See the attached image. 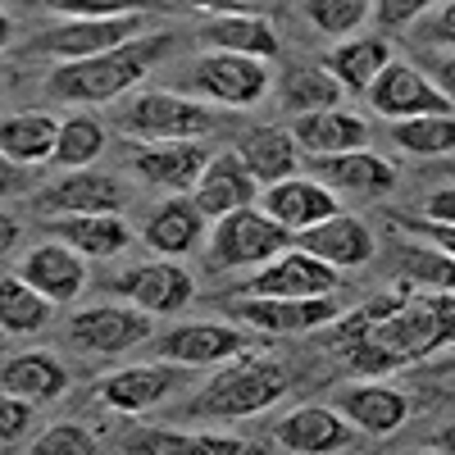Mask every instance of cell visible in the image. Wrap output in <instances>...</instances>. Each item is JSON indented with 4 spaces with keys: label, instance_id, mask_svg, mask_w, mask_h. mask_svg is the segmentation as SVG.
Returning <instances> with one entry per match:
<instances>
[{
    "label": "cell",
    "instance_id": "obj_1",
    "mask_svg": "<svg viewBox=\"0 0 455 455\" xmlns=\"http://www.w3.org/2000/svg\"><path fill=\"white\" fill-rule=\"evenodd\" d=\"M323 341L355 373H392L419 364L455 341V291L401 283L396 291H383L351 310L323 332Z\"/></svg>",
    "mask_w": 455,
    "mask_h": 455
},
{
    "label": "cell",
    "instance_id": "obj_2",
    "mask_svg": "<svg viewBox=\"0 0 455 455\" xmlns=\"http://www.w3.org/2000/svg\"><path fill=\"white\" fill-rule=\"evenodd\" d=\"M169 51V36L156 32V36H137V42L119 46V51H105L96 60H73V64H60L51 78H46V92L55 100H68V105H100V100H114L124 96L128 87H137L150 64Z\"/></svg>",
    "mask_w": 455,
    "mask_h": 455
},
{
    "label": "cell",
    "instance_id": "obj_3",
    "mask_svg": "<svg viewBox=\"0 0 455 455\" xmlns=\"http://www.w3.org/2000/svg\"><path fill=\"white\" fill-rule=\"evenodd\" d=\"M287 387H291V378L278 360L246 351L237 360L219 364V373L196 392L192 414H201V419H251V414L283 401Z\"/></svg>",
    "mask_w": 455,
    "mask_h": 455
},
{
    "label": "cell",
    "instance_id": "obj_4",
    "mask_svg": "<svg viewBox=\"0 0 455 455\" xmlns=\"http://www.w3.org/2000/svg\"><path fill=\"white\" fill-rule=\"evenodd\" d=\"M210 128L214 109L173 92H146L124 109V132L137 141H201Z\"/></svg>",
    "mask_w": 455,
    "mask_h": 455
},
{
    "label": "cell",
    "instance_id": "obj_5",
    "mask_svg": "<svg viewBox=\"0 0 455 455\" xmlns=\"http://www.w3.org/2000/svg\"><path fill=\"white\" fill-rule=\"evenodd\" d=\"M296 233L283 228L278 219H269L259 205L237 210L214 223V259L223 269H242V264H269L283 251H291Z\"/></svg>",
    "mask_w": 455,
    "mask_h": 455
},
{
    "label": "cell",
    "instance_id": "obj_6",
    "mask_svg": "<svg viewBox=\"0 0 455 455\" xmlns=\"http://www.w3.org/2000/svg\"><path fill=\"white\" fill-rule=\"evenodd\" d=\"M141 36V14H114V19H64L32 36V51L55 55L60 64L96 60L105 51H119Z\"/></svg>",
    "mask_w": 455,
    "mask_h": 455
},
{
    "label": "cell",
    "instance_id": "obj_7",
    "mask_svg": "<svg viewBox=\"0 0 455 455\" xmlns=\"http://www.w3.org/2000/svg\"><path fill=\"white\" fill-rule=\"evenodd\" d=\"M192 92H201L214 105H255L269 92V68L264 60L233 55V51H210L192 68Z\"/></svg>",
    "mask_w": 455,
    "mask_h": 455
},
{
    "label": "cell",
    "instance_id": "obj_8",
    "mask_svg": "<svg viewBox=\"0 0 455 455\" xmlns=\"http://www.w3.org/2000/svg\"><path fill=\"white\" fill-rule=\"evenodd\" d=\"M341 283V269L315 259L310 251H283L242 287V296H283V300H306V296H332Z\"/></svg>",
    "mask_w": 455,
    "mask_h": 455
},
{
    "label": "cell",
    "instance_id": "obj_9",
    "mask_svg": "<svg viewBox=\"0 0 455 455\" xmlns=\"http://www.w3.org/2000/svg\"><path fill=\"white\" fill-rule=\"evenodd\" d=\"M341 315V300L332 296H306V300H283V296H242L233 300V319L259 328V332H315L328 328Z\"/></svg>",
    "mask_w": 455,
    "mask_h": 455
},
{
    "label": "cell",
    "instance_id": "obj_10",
    "mask_svg": "<svg viewBox=\"0 0 455 455\" xmlns=\"http://www.w3.org/2000/svg\"><path fill=\"white\" fill-rule=\"evenodd\" d=\"M68 337L73 347H83L92 355H124L150 337V315L137 306H92L83 315H73Z\"/></svg>",
    "mask_w": 455,
    "mask_h": 455
},
{
    "label": "cell",
    "instance_id": "obj_11",
    "mask_svg": "<svg viewBox=\"0 0 455 455\" xmlns=\"http://www.w3.org/2000/svg\"><path fill=\"white\" fill-rule=\"evenodd\" d=\"M369 105L378 114H387V119H424V114H451L455 105L442 96L437 83H428L419 68H410V64H387L383 68V78H378L369 87Z\"/></svg>",
    "mask_w": 455,
    "mask_h": 455
},
{
    "label": "cell",
    "instance_id": "obj_12",
    "mask_svg": "<svg viewBox=\"0 0 455 455\" xmlns=\"http://www.w3.org/2000/svg\"><path fill=\"white\" fill-rule=\"evenodd\" d=\"M128 201L124 182L114 173H87V169H73L68 178L51 182L46 192H36V210L64 219V214H119Z\"/></svg>",
    "mask_w": 455,
    "mask_h": 455
},
{
    "label": "cell",
    "instance_id": "obj_13",
    "mask_svg": "<svg viewBox=\"0 0 455 455\" xmlns=\"http://www.w3.org/2000/svg\"><path fill=\"white\" fill-rule=\"evenodd\" d=\"M296 246L310 251L323 264H332V269H360V264H369L373 251H378L369 223L355 219V214H332V219L306 228V233H296Z\"/></svg>",
    "mask_w": 455,
    "mask_h": 455
},
{
    "label": "cell",
    "instance_id": "obj_14",
    "mask_svg": "<svg viewBox=\"0 0 455 455\" xmlns=\"http://www.w3.org/2000/svg\"><path fill=\"white\" fill-rule=\"evenodd\" d=\"M259 210L269 219H278L283 228H291V233H306V228L341 214L337 196L328 192L319 178H283L274 187H264V192H259Z\"/></svg>",
    "mask_w": 455,
    "mask_h": 455
},
{
    "label": "cell",
    "instance_id": "obj_15",
    "mask_svg": "<svg viewBox=\"0 0 455 455\" xmlns=\"http://www.w3.org/2000/svg\"><path fill=\"white\" fill-rule=\"evenodd\" d=\"M355 424L347 419V414H337L328 405H300L296 414H287V419L278 424V446L296 451V455H337L347 451L355 442Z\"/></svg>",
    "mask_w": 455,
    "mask_h": 455
},
{
    "label": "cell",
    "instance_id": "obj_16",
    "mask_svg": "<svg viewBox=\"0 0 455 455\" xmlns=\"http://www.w3.org/2000/svg\"><path fill=\"white\" fill-rule=\"evenodd\" d=\"M156 347L173 364H228V360L246 355V337L237 328H228V323H210L205 319V323H178V328H169Z\"/></svg>",
    "mask_w": 455,
    "mask_h": 455
},
{
    "label": "cell",
    "instance_id": "obj_17",
    "mask_svg": "<svg viewBox=\"0 0 455 455\" xmlns=\"http://www.w3.org/2000/svg\"><path fill=\"white\" fill-rule=\"evenodd\" d=\"M210 169V150L201 141H146L137 150V173L164 192H196L201 173Z\"/></svg>",
    "mask_w": 455,
    "mask_h": 455
},
{
    "label": "cell",
    "instance_id": "obj_18",
    "mask_svg": "<svg viewBox=\"0 0 455 455\" xmlns=\"http://www.w3.org/2000/svg\"><path fill=\"white\" fill-rule=\"evenodd\" d=\"M114 287H119L124 300H132L146 315H173L192 300V274H187L182 264H137V269H128Z\"/></svg>",
    "mask_w": 455,
    "mask_h": 455
},
{
    "label": "cell",
    "instance_id": "obj_19",
    "mask_svg": "<svg viewBox=\"0 0 455 455\" xmlns=\"http://www.w3.org/2000/svg\"><path fill=\"white\" fill-rule=\"evenodd\" d=\"M255 196H259V182L251 178V169L242 164L237 150L233 156H214L196 182V192H192V201L205 210V219H228L237 210H251Z\"/></svg>",
    "mask_w": 455,
    "mask_h": 455
},
{
    "label": "cell",
    "instance_id": "obj_20",
    "mask_svg": "<svg viewBox=\"0 0 455 455\" xmlns=\"http://www.w3.org/2000/svg\"><path fill=\"white\" fill-rule=\"evenodd\" d=\"M19 278L32 283L46 300H73L87 287V264H83L78 251L64 246V242H42V246H32L23 255Z\"/></svg>",
    "mask_w": 455,
    "mask_h": 455
},
{
    "label": "cell",
    "instance_id": "obj_21",
    "mask_svg": "<svg viewBox=\"0 0 455 455\" xmlns=\"http://www.w3.org/2000/svg\"><path fill=\"white\" fill-rule=\"evenodd\" d=\"M315 178L328 187V192L383 196V192H392L396 169H392L383 156H373L369 146H360V150H347V156H323V160H315Z\"/></svg>",
    "mask_w": 455,
    "mask_h": 455
},
{
    "label": "cell",
    "instance_id": "obj_22",
    "mask_svg": "<svg viewBox=\"0 0 455 455\" xmlns=\"http://www.w3.org/2000/svg\"><path fill=\"white\" fill-rule=\"evenodd\" d=\"M291 137L300 150H310V160H323V156L360 150L369 141V124L351 109H319V114H296Z\"/></svg>",
    "mask_w": 455,
    "mask_h": 455
},
{
    "label": "cell",
    "instance_id": "obj_23",
    "mask_svg": "<svg viewBox=\"0 0 455 455\" xmlns=\"http://www.w3.org/2000/svg\"><path fill=\"white\" fill-rule=\"evenodd\" d=\"M337 410L347 414L360 433H373V437L396 433L410 419V401L396 387H383V383H355V387H347L341 401H337Z\"/></svg>",
    "mask_w": 455,
    "mask_h": 455
},
{
    "label": "cell",
    "instance_id": "obj_24",
    "mask_svg": "<svg viewBox=\"0 0 455 455\" xmlns=\"http://www.w3.org/2000/svg\"><path fill=\"white\" fill-rule=\"evenodd\" d=\"M201 233H205V210L196 201H187V196H173V201H164L156 214L146 219V233L141 237H146L150 251L178 259V255L201 246Z\"/></svg>",
    "mask_w": 455,
    "mask_h": 455
},
{
    "label": "cell",
    "instance_id": "obj_25",
    "mask_svg": "<svg viewBox=\"0 0 455 455\" xmlns=\"http://www.w3.org/2000/svg\"><path fill=\"white\" fill-rule=\"evenodd\" d=\"M173 392V369L169 364H132L119 369L100 383V401L109 410H124V414H141L150 405H160Z\"/></svg>",
    "mask_w": 455,
    "mask_h": 455
},
{
    "label": "cell",
    "instance_id": "obj_26",
    "mask_svg": "<svg viewBox=\"0 0 455 455\" xmlns=\"http://www.w3.org/2000/svg\"><path fill=\"white\" fill-rule=\"evenodd\" d=\"M296 137L287 132V128H251V132H242V141H237V156H242V164L251 169V178L255 182H264V187H274V182H283V178H296Z\"/></svg>",
    "mask_w": 455,
    "mask_h": 455
},
{
    "label": "cell",
    "instance_id": "obj_27",
    "mask_svg": "<svg viewBox=\"0 0 455 455\" xmlns=\"http://www.w3.org/2000/svg\"><path fill=\"white\" fill-rule=\"evenodd\" d=\"M201 42L214 51H233L251 60H274L278 55V32L264 14H219L201 28Z\"/></svg>",
    "mask_w": 455,
    "mask_h": 455
},
{
    "label": "cell",
    "instance_id": "obj_28",
    "mask_svg": "<svg viewBox=\"0 0 455 455\" xmlns=\"http://www.w3.org/2000/svg\"><path fill=\"white\" fill-rule=\"evenodd\" d=\"M51 228L60 233V242L73 246L83 259H109L132 242V228L119 214H64Z\"/></svg>",
    "mask_w": 455,
    "mask_h": 455
},
{
    "label": "cell",
    "instance_id": "obj_29",
    "mask_svg": "<svg viewBox=\"0 0 455 455\" xmlns=\"http://www.w3.org/2000/svg\"><path fill=\"white\" fill-rule=\"evenodd\" d=\"M0 387H5V396H23V401H32V405H42V401H55V396L68 387V373H64V364H60L55 355L28 351V355L5 360Z\"/></svg>",
    "mask_w": 455,
    "mask_h": 455
},
{
    "label": "cell",
    "instance_id": "obj_30",
    "mask_svg": "<svg viewBox=\"0 0 455 455\" xmlns=\"http://www.w3.org/2000/svg\"><path fill=\"white\" fill-rule=\"evenodd\" d=\"M60 128L51 114H10L0 124V150H5L10 164H42L55 160V146H60Z\"/></svg>",
    "mask_w": 455,
    "mask_h": 455
},
{
    "label": "cell",
    "instance_id": "obj_31",
    "mask_svg": "<svg viewBox=\"0 0 455 455\" xmlns=\"http://www.w3.org/2000/svg\"><path fill=\"white\" fill-rule=\"evenodd\" d=\"M392 64V46L383 42V36H355V42L347 46H337L332 60H328V73L341 83V87H351V92H364L383 78V68Z\"/></svg>",
    "mask_w": 455,
    "mask_h": 455
},
{
    "label": "cell",
    "instance_id": "obj_32",
    "mask_svg": "<svg viewBox=\"0 0 455 455\" xmlns=\"http://www.w3.org/2000/svg\"><path fill=\"white\" fill-rule=\"evenodd\" d=\"M137 455H255L242 437H219V433H169V428H146L132 437Z\"/></svg>",
    "mask_w": 455,
    "mask_h": 455
},
{
    "label": "cell",
    "instance_id": "obj_33",
    "mask_svg": "<svg viewBox=\"0 0 455 455\" xmlns=\"http://www.w3.org/2000/svg\"><path fill=\"white\" fill-rule=\"evenodd\" d=\"M341 87L328 68L319 64H296L287 78H283V100L291 105V114H319V109H337Z\"/></svg>",
    "mask_w": 455,
    "mask_h": 455
},
{
    "label": "cell",
    "instance_id": "obj_34",
    "mask_svg": "<svg viewBox=\"0 0 455 455\" xmlns=\"http://www.w3.org/2000/svg\"><path fill=\"white\" fill-rule=\"evenodd\" d=\"M46 319H51V300L32 283H23L19 274L0 278V328H5L10 337L14 332H36Z\"/></svg>",
    "mask_w": 455,
    "mask_h": 455
},
{
    "label": "cell",
    "instance_id": "obj_35",
    "mask_svg": "<svg viewBox=\"0 0 455 455\" xmlns=\"http://www.w3.org/2000/svg\"><path fill=\"white\" fill-rule=\"evenodd\" d=\"M396 146L410 156H451L455 150V114H424V119H401L392 128Z\"/></svg>",
    "mask_w": 455,
    "mask_h": 455
},
{
    "label": "cell",
    "instance_id": "obj_36",
    "mask_svg": "<svg viewBox=\"0 0 455 455\" xmlns=\"http://www.w3.org/2000/svg\"><path fill=\"white\" fill-rule=\"evenodd\" d=\"M105 150V128L96 119H87V114H78V119H68L60 128V146H55V160L64 169H87L96 156Z\"/></svg>",
    "mask_w": 455,
    "mask_h": 455
},
{
    "label": "cell",
    "instance_id": "obj_37",
    "mask_svg": "<svg viewBox=\"0 0 455 455\" xmlns=\"http://www.w3.org/2000/svg\"><path fill=\"white\" fill-rule=\"evenodd\" d=\"M401 278L410 287L451 291L455 287V259L442 251H424V246H401Z\"/></svg>",
    "mask_w": 455,
    "mask_h": 455
},
{
    "label": "cell",
    "instance_id": "obj_38",
    "mask_svg": "<svg viewBox=\"0 0 455 455\" xmlns=\"http://www.w3.org/2000/svg\"><path fill=\"white\" fill-rule=\"evenodd\" d=\"M373 10V0H306V14L328 36H351Z\"/></svg>",
    "mask_w": 455,
    "mask_h": 455
},
{
    "label": "cell",
    "instance_id": "obj_39",
    "mask_svg": "<svg viewBox=\"0 0 455 455\" xmlns=\"http://www.w3.org/2000/svg\"><path fill=\"white\" fill-rule=\"evenodd\" d=\"M28 455H100V446L83 424H51L28 446Z\"/></svg>",
    "mask_w": 455,
    "mask_h": 455
},
{
    "label": "cell",
    "instance_id": "obj_40",
    "mask_svg": "<svg viewBox=\"0 0 455 455\" xmlns=\"http://www.w3.org/2000/svg\"><path fill=\"white\" fill-rule=\"evenodd\" d=\"M46 10L64 19H114V14H141L146 0H46Z\"/></svg>",
    "mask_w": 455,
    "mask_h": 455
},
{
    "label": "cell",
    "instance_id": "obj_41",
    "mask_svg": "<svg viewBox=\"0 0 455 455\" xmlns=\"http://www.w3.org/2000/svg\"><path fill=\"white\" fill-rule=\"evenodd\" d=\"M428 10V0H373V14H378V23L383 28H410L414 19H419Z\"/></svg>",
    "mask_w": 455,
    "mask_h": 455
},
{
    "label": "cell",
    "instance_id": "obj_42",
    "mask_svg": "<svg viewBox=\"0 0 455 455\" xmlns=\"http://www.w3.org/2000/svg\"><path fill=\"white\" fill-rule=\"evenodd\" d=\"M28 414H32V401H23V396H5V401H0V437L14 442L28 428Z\"/></svg>",
    "mask_w": 455,
    "mask_h": 455
},
{
    "label": "cell",
    "instance_id": "obj_43",
    "mask_svg": "<svg viewBox=\"0 0 455 455\" xmlns=\"http://www.w3.org/2000/svg\"><path fill=\"white\" fill-rule=\"evenodd\" d=\"M414 228H419V233L442 251V255H451L455 259V223H442V219H428V223H414Z\"/></svg>",
    "mask_w": 455,
    "mask_h": 455
},
{
    "label": "cell",
    "instance_id": "obj_44",
    "mask_svg": "<svg viewBox=\"0 0 455 455\" xmlns=\"http://www.w3.org/2000/svg\"><path fill=\"white\" fill-rule=\"evenodd\" d=\"M178 5H196V10H219V14H251L264 0H178Z\"/></svg>",
    "mask_w": 455,
    "mask_h": 455
},
{
    "label": "cell",
    "instance_id": "obj_45",
    "mask_svg": "<svg viewBox=\"0 0 455 455\" xmlns=\"http://www.w3.org/2000/svg\"><path fill=\"white\" fill-rule=\"evenodd\" d=\"M428 219L455 223V187H437V192L428 196Z\"/></svg>",
    "mask_w": 455,
    "mask_h": 455
},
{
    "label": "cell",
    "instance_id": "obj_46",
    "mask_svg": "<svg viewBox=\"0 0 455 455\" xmlns=\"http://www.w3.org/2000/svg\"><path fill=\"white\" fill-rule=\"evenodd\" d=\"M433 36H437V42H446V46H455V0H446V5L437 10V19H433Z\"/></svg>",
    "mask_w": 455,
    "mask_h": 455
},
{
    "label": "cell",
    "instance_id": "obj_47",
    "mask_svg": "<svg viewBox=\"0 0 455 455\" xmlns=\"http://www.w3.org/2000/svg\"><path fill=\"white\" fill-rule=\"evenodd\" d=\"M433 83H437V87H442V96L455 105V55L437 64V78H433Z\"/></svg>",
    "mask_w": 455,
    "mask_h": 455
},
{
    "label": "cell",
    "instance_id": "obj_48",
    "mask_svg": "<svg viewBox=\"0 0 455 455\" xmlns=\"http://www.w3.org/2000/svg\"><path fill=\"white\" fill-rule=\"evenodd\" d=\"M433 446H437L442 455H455V424H446V428H437V437H433Z\"/></svg>",
    "mask_w": 455,
    "mask_h": 455
},
{
    "label": "cell",
    "instance_id": "obj_49",
    "mask_svg": "<svg viewBox=\"0 0 455 455\" xmlns=\"http://www.w3.org/2000/svg\"><path fill=\"white\" fill-rule=\"evenodd\" d=\"M14 237H19V223H14V214H5L0 219V242H5V251L14 246Z\"/></svg>",
    "mask_w": 455,
    "mask_h": 455
},
{
    "label": "cell",
    "instance_id": "obj_50",
    "mask_svg": "<svg viewBox=\"0 0 455 455\" xmlns=\"http://www.w3.org/2000/svg\"><path fill=\"white\" fill-rule=\"evenodd\" d=\"M433 455H442V451H433Z\"/></svg>",
    "mask_w": 455,
    "mask_h": 455
}]
</instances>
